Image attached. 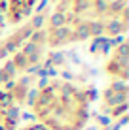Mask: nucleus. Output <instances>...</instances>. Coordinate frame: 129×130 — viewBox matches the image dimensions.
<instances>
[{
  "mask_svg": "<svg viewBox=\"0 0 129 130\" xmlns=\"http://www.w3.org/2000/svg\"><path fill=\"white\" fill-rule=\"evenodd\" d=\"M21 123V107L10 100V96L0 89V130H15Z\"/></svg>",
  "mask_w": 129,
  "mask_h": 130,
  "instance_id": "nucleus-8",
  "label": "nucleus"
},
{
  "mask_svg": "<svg viewBox=\"0 0 129 130\" xmlns=\"http://www.w3.org/2000/svg\"><path fill=\"white\" fill-rule=\"evenodd\" d=\"M127 98L129 89L123 81H106L97 91L95 106H97V117L104 119L112 124L123 126L127 119Z\"/></svg>",
  "mask_w": 129,
  "mask_h": 130,
  "instance_id": "nucleus-4",
  "label": "nucleus"
},
{
  "mask_svg": "<svg viewBox=\"0 0 129 130\" xmlns=\"http://www.w3.org/2000/svg\"><path fill=\"white\" fill-rule=\"evenodd\" d=\"M48 53L50 49H48L44 32L42 28H38L13 55H10L4 62H0V89L17 77L40 74Z\"/></svg>",
  "mask_w": 129,
  "mask_h": 130,
  "instance_id": "nucleus-3",
  "label": "nucleus"
},
{
  "mask_svg": "<svg viewBox=\"0 0 129 130\" xmlns=\"http://www.w3.org/2000/svg\"><path fill=\"white\" fill-rule=\"evenodd\" d=\"M42 0H6V26H17L38 11Z\"/></svg>",
  "mask_w": 129,
  "mask_h": 130,
  "instance_id": "nucleus-7",
  "label": "nucleus"
},
{
  "mask_svg": "<svg viewBox=\"0 0 129 130\" xmlns=\"http://www.w3.org/2000/svg\"><path fill=\"white\" fill-rule=\"evenodd\" d=\"M127 66V40L120 38L110 45L103 57V74L108 81H123L127 83L129 75Z\"/></svg>",
  "mask_w": 129,
  "mask_h": 130,
  "instance_id": "nucleus-6",
  "label": "nucleus"
},
{
  "mask_svg": "<svg viewBox=\"0 0 129 130\" xmlns=\"http://www.w3.org/2000/svg\"><path fill=\"white\" fill-rule=\"evenodd\" d=\"M15 130H48V128H44L42 124L34 123V121H25V123H19V124H17Z\"/></svg>",
  "mask_w": 129,
  "mask_h": 130,
  "instance_id": "nucleus-9",
  "label": "nucleus"
},
{
  "mask_svg": "<svg viewBox=\"0 0 129 130\" xmlns=\"http://www.w3.org/2000/svg\"><path fill=\"white\" fill-rule=\"evenodd\" d=\"M6 0H0V36H2L4 32H6Z\"/></svg>",
  "mask_w": 129,
  "mask_h": 130,
  "instance_id": "nucleus-10",
  "label": "nucleus"
},
{
  "mask_svg": "<svg viewBox=\"0 0 129 130\" xmlns=\"http://www.w3.org/2000/svg\"><path fill=\"white\" fill-rule=\"evenodd\" d=\"M97 89L86 81L48 75L38 79L27 102L30 121L48 130H87L93 121Z\"/></svg>",
  "mask_w": 129,
  "mask_h": 130,
  "instance_id": "nucleus-2",
  "label": "nucleus"
},
{
  "mask_svg": "<svg viewBox=\"0 0 129 130\" xmlns=\"http://www.w3.org/2000/svg\"><path fill=\"white\" fill-rule=\"evenodd\" d=\"M46 15H48L46 8H44V10H38L27 21H23L21 25L11 26V30L8 34L4 32L2 36H0V62H4L10 55H13V53L23 45L38 28H42L44 21H46Z\"/></svg>",
  "mask_w": 129,
  "mask_h": 130,
  "instance_id": "nucleus-5",
  "label": "nucleus"
},
{
  "mask_svg": "<svg viewBox=\"0 0 129 130\" xmlns=\"http://www.w3.org/2000/svg\"><path fill=\"white\" fill-rule=\"evenodd\" d=\"M42 32L50 51L93 40L116 42L127 32V0H53Z\"/></svg>",
  "mask_w": 129,
  "mask_h": 130,
  "instance_id": "nucleus-1",
  "label": "nucleus"
},
{
  "mask_svg": "<svg viewBox=\"0 0 129 130\" xmlns=\"http://www.w3.org/2000/svg\"><path fill=\"white\" fill-rule=\"evenodd\" d=\"M51 2H53V0H51Z\"/></svg>",
  "mask_w": 129,
  "mask_h": 130,
  "instance_id": "nucleus-11",
  "label": "nucleus"
}]
</instances>
